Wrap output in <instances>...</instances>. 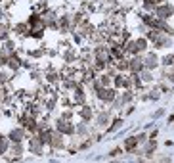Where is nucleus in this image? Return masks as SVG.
Masks as SVG:
<instances>
[{
  "label": "nucleus",
  "instance_id": "nucleus-2",
  "mask_svg": "<svg viewBox=\"0 0 174 163\" xmlns=\"http://www.w3.org/2000/svg\"><path fill=\"white\" fill-rule=\"evenodd\" d=\"M21 136H23V132H21V131H13V132H12L13 142H19V140H21Z\"/></svg>",
  "mask_w": 174,
  "mask_h": 163
},
{
  "label": "nucleus",
  "instance_id": "nucleus-3",
  "mask_svg": "<svg viewBox=\"0 0 174 163\" xmlns=\"http://www.w3.org/2000/svg\"><path fill=\"white\" fill-rule=\"evenodd\" d=\"M6 146H8V142L4 140V138H2V140H0V154H4V150H6Z\"/></svg>",
  "mask_w": 174,
  "mask_h": 163
},
{
  "label": "nucleus",
  "instance_id": "nucleus-1",
  "mask_svg": "<svg viewBox=\"0 0 174 163\" xmlns=\"http://www.w3.org/2000/svg\"><path fill=\"white\" fill-rule=\"evenodd\" d=\"M170 13H172V8H170V6L159 8V15H161V17H165V15H170Z\"/></svg>",
  "mask_w": 174,
  "mask_h": 163
}]
</instances>
